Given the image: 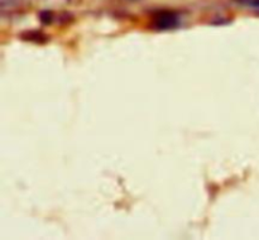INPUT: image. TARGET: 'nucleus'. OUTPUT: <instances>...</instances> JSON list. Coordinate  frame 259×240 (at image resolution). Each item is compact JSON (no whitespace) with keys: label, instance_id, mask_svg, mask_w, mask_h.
Wrapping results in <instances>:
<instances>
[{"label":"nucleus","instance_id":"3","mask_svg":"<svg viewBox=\"0 0 259 240\" xmlns=\"http://www.w3.org/2000/svg\"><path fill=\"white\" fill-rule=\"evenodd\" d=\"M245 4L259 13V0H245Z\"/></svg>","mask_w":259,"mask_h":240},{"label":"nucleus","instance_id":"1","mask_svg":"<svg viewBox=\"0 0 259 240\" xmlns=\"http://www.w3.org/2000/svg\"><path fill=\"white\" fill-rule=\"evenodd\" d=\"M152 25L157 30L175 29L180 25V15L174 10H157L152 17Z\"/></svg>","mask_w":259,"mask_h":240},{"label":"nucleus","instance_id":"2","mask_svg":"<svg viewBox=\"0 0 259 240\" xmlns=\"http://www.w3.org/2000/svg\"><path fill=\"white\" fill-rule=\"evenodd\" d=\"M23 0H2V12L4 14L18 10L22 5Z\"/></svg>","mask_w":259,"mask_h":240}]
</instances>
